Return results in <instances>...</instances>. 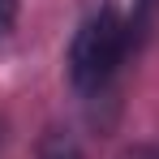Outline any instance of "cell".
I'll return each instance as SVG.
<instances>
[{"instance_id": "cell-4", "label": "cell", "mask_w": 159, "mask_h": 159, "mask_svg": "<svg viewBox=\"0 0 159 159\" xmlns=\"http://www.w3.org/2000/svg\"><path fill=\"white\" fill-rule=\"evenodd\" d=\"M142 4H151V0H142Z\"/></svg>"}, {"instance_id": "cell-1", "label": "cell", "mask_w": 159, "mask_h": 159, "mask_svg": "<svg viewBox=\"0 0 159 159\" xmlns=\"http://www.w3.org/2000/svg\"><path fill=\"white\" fill-rule=\"evenodd\" d=\"M129 48V26L116 9L95 13L86 26L78 30L73 48H69V73L78 86H99L112 78V69L120 65V56Z\"/></svg>"}, {"instance_id": "cell-3", "label": "cell", "mask_w": 159, "mask_h": 159, "mask_svg": "<svg viewBox=\"0 0 159 159\" xmlns=\"http://www.w3.org/2000/svg\"><path fill=\"white\" fill-rule=\"evenodd\" d=\"M13 13H17V0H0V34L13 26Z\"/></svg>"}, {"instance_id": "cell-2", "label": "cell", "mask_w": 159, "mask_h": 159, "mask_svg": "<svg viewBox=\"0 0 159 159\" xmlns=\"http://www.w3.org/2000/svg\"><path fill=\"white\" fill-rule=\"evenodd\" d=\"M43 159H82V155H78V146H73V138L52 133V138L43 142Z\"/></svg>"}]
</instances>
